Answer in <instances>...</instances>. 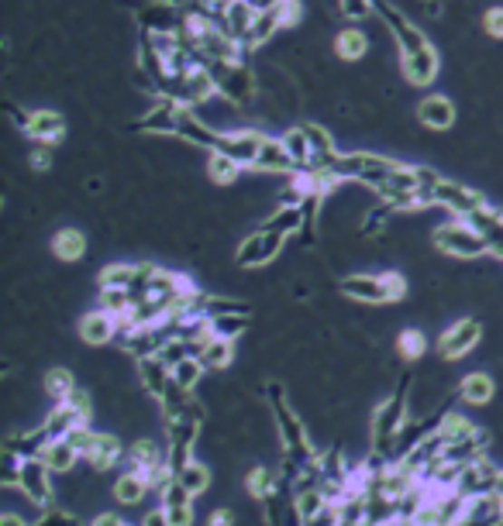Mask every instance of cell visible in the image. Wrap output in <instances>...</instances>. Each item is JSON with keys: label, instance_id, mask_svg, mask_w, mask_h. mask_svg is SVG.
<instances>
[{"label": "cell", "instance_id": "obj_57", "mask_svg": "<svg viewBox=\"0 0 503 526\" xmlns=\"http://www.w3.org/2000/svg\"><path fill=\"white\" fill-rule=\"evenodd\" d=\"M139 526H173V523H169V512H166V506L159 502L156 510H149L145 516H141Z\"/></svg>", "mask_w": 503, "mask_h": 526}, {"label": "cell", "instance_id": "obj_40", "mask_svg": "<svg viewBox=\"0 0 503 526\" xmlns=\"http://www.w3.org/2000/svg\"><path fill=\"white\" fill-rule=\"evenodd\" d=\"M176 478L183 482V489L197 499V495H204L210 489V468L204 464V461H187L179 472H176Z\"/></svg>", "mask_w": 503, "mask_h": 526}, {"label": "cell", "instance_id": "obj_21", "mask_svg": "<svg viewBox=\"0 0 503 526\" xmlns=\"http://www.w3.org/2000/svg\"><path fill=\"white\" fill-rule=\"evenodd\" d=\"M176 138L179 141H187V145H193V148H204V152H214L218 148V138H221V131H214L208 120L200 118L193 107H187L183 110V118H179V128H176Z\"/></svg>", "mask_w": 503, "mask_h": 526}, {"label": "cell", "instance_id": "obj_19", "mask_svg": "<svg viewBox=\"0 0 503 526\" xmlns=\"http://www.w3.org/2000/svg\"><path fill=\"white\" fill-rule=\"evenodd\" d=\"M21 131L38 145H55L66 138V118L59 110H32Z\"/></svg>", "mask_w": 503, "mask_h": 526}, {"label": "cell", "instance_id": "obj_18", "mask_svg": "<svg viewBox=\"0 0 503 526\" xmlns=\"http://www.w3.org/2000/svg\"><path fill=\"white\" fill-rule=\"evenodd\" d=\"M459 118L455 103L445 93H428L424 100L417 103V124H424L428 131H449L451 124Z\"/></svg>", "mask_w": 503, "mask_h": 526}, {"label": "cell", "instance_id": "obj_52", "mask_svg": "<svg viewBox=\"0 0 503 526\" xmlns=\"http://www.w3.org/2000/svg\"><path fill=\"white\" fill-rule=\"evenodd\" d=\"M483 32L493 38V42H503V7H489L483 14Z\"/></svg>", "mask_w": 503, "mask_h": 526}, {"label": "cell", "instance_id": "obj_48", "mask_svg": "<svg viewBox=\"0 0 503 526\" xmlns=\"http://www.w3.org/2000/svg\"><path fill=\"white\" fill-rule=\"evenodd\" d=\"M334 4H338V14L352 21V24H359V21L376 14V0H334Z\"/></svg>", "mask_w": 503, "mask_h": 526}, {"label": "cell", "instance_id": "obj_10", "mask_svg": "<svg viewBox=\"0 0 503 526\" xmlns=\"http://www.w3.org/2000/svg\"><path fill=\"white\" fill-rule=\"evenodd\" d=\"M53 468L45 464L42 458H28L21 464V478H18V489L24 493V499L38 506V510H49L55 499V482H53Z\"/></svg>", "mask_w": 503, "mask_h": 526}, {"label": "cell", "instance_id": "obj_31", "mask_svg": "<svg viewBox=\"0 0 503 526\" xmlns=\"http://www.w3.org/2000/svg\"><path fill=\"white\" fill-rule=\"evenodd\" d=\"M466 221H472L479 227V234H483L486 244H489V255L503 258V210L500 206L486 204L483 210H476V214L466 217Z\"/></svg>", "mask_w": 503, "mask_h": 526}, {"label": "cell", "instance_id": "obj_53", "mask_svg": "<svg viewBox=\"0 0 503 526\" xmlns=\"http://www.w3.org/2000/svg\"><path fill=\"white\" fill-rule=\"evenodd\" d=\"M53 145H35L32 152H28V166L38 172H45V169H53Z\"/></svg>", "mask_w": 503, "mask_h": 526}, {"label": "cell", "instance_id": "obj_17", "mask_svg": "<svg viewBox=\"0 0 503 526\" xmlns=\"http://www.w3.org/2000/svg\"><path fill=\"white\" fill-rule=\"evenodd\" d=\"M118 330H121V320L114 317V313H107V310H90L83 313V320H80V338L83 344L90 348H104V344H114L118 340Z\"/></svg>", "mask_w": 503, "mask_h": 526}, {"label": "cell", "instance_id": "obj_59", "mask_svg": "<svg viewBox=\"0 0 503 526\" xmlns=\"http://www.w3.org/2000/svg\"><path fill=\"white\" fill-rule=\"evenodd\" d=\"M0 526H32V523H24L18 512H4V516H0Z\"/></svg>", "mask_w": 503, "mask_h": 526}, {"label": "cell", "instance_id": "obj_38", "mask_svg": "<svg viewBox=\"0 0 503 526\" xmlns=\"http://www.w3.org/2000/svg\"><path fill=\"white\" fill-rule=\"evenodd\" d=\"M80 458H83V454H80L66 437H63V441H49V447L42 451V461L53 468V475H70Z\"/></svg>", "mask_w": 503, "mask_h": 526}, {"label": "cell", "instance_id": "obj_45", "mask_svg": "<svg viewBox=\"0 0 503 526\" xmlns=\"http://www.w3.org/2000/svg\"><path fill=\"white\" fill-rule=\"evenodd\" d=\"M397 351L403 361H417V358H424V351H428V338H424V330H414V327L400 330Z\"/></svg>", "mask_w": 503, "mask_h": 526}, {"label": "cell", "instance_id": "obj_47", "mask_svg": "<svg viewBox=\"0 0 503 526\" xmlns=\"http://www.w3.org/2000/svg\"><path fill=\"white\" fill-rule=\"evenodd\" d=\"M393 210H397V206H393V204H386V200H380V204L372 206V210H369V214H365V217H363V224H359V227H363V234H365V238H372V234H380L382 227H386V221H390V214H393Z\"/></svg>", "mask_w": 503, "mask_h": 526}, {"label": "cell", "instance_id": "obj_36", "mask_svg": "<svg viewBox=\"0 0 503 526\" xmlns=\"http://www.w3.org/2000/svg\"><path fill=\"white\" fill-rule=\"evenodd\" d=\"M365 52H369V34L359 24H348L334 34V55L345 59V62H359Z\"/></svg>", "mask_w": 503, "mask_h": 526}, {"label": "cell", "instance_id": "obj_34", "mask_svg": "<svg viewBox=\"0 0 503 526\" xmlns=\"http://www.w3.org/2000/svg\"><path fill=\"white\" fill-rule=\"evenodd\" d=\"M266 231H276V234H300L304 231V204H279L266 221H262Z\"/></svg>", "mask_w": 503, "mask_h": 526}, {"label": "cell", "instance_id": "obj_28", "mask_svg": "<svg viewBox=\"0 0 503 526\" xmlns=\"http://www.w3.org/2000/svg\"><path fill=\"white\" fill-rule=\"evenodd\" d=\"M166 461V447L152 437H141V441H131L128 444V451H124V464L128 468H135L141 475H149L152 468H159Z\"/></svg>", "mask_w": 503, "mask_h": 526}, {"label": "cell", "instance_id": "obj_11", "mask_svg": "<svg viewBox=\"0 0 503 526\" xmlns=\"http://www.w3.org/2000/svg\"><path fill=\"white\" fill-rule=\"evenodd\" d=\"M283 244H286V234H276V231L259 227V231H252V234L238 244L235 262H238L242 269H262V265H269V262L283 252Z\"/></svg>", "mask_w": 503, "mask_h": 526}, {"label": "cell", "instance_id": "obj_49", "mask_svg": "<svg viewBox=\"0 0 503 526\" xmlns=\"http://www.w3.org/2000/svg\"><path fill=\"white\" fill-rule=\"evenodd\" d=\"M32 526H83V520L73 510H45Z\"/></svg>", "mask_w": 503, "mask_h": 526}, {"label": "cell", "instance_id": "obj_56", "mask_svg": "<svg viewBox=\"0 0 503 526\" xmlns=\"http://www.w3.org/2000/svg\"><path fill=\"white\" fill-rule=\"evenodd\" d=\"M238 523V516H235V510L231 506H218V510L210 512L208 526H235Z\"/></svg>", "mask_w": 503, "mask_h": 526}, {"label": "cell", "instance_id": "obj_14", "mask_svg": "<svg viewBox=\"0 0 503 526\" xmlns=\"http://www.w3.org/2000/svg\"><path fill=\"white\" fill-rule=\"evenodd\" d=\"M183 103L173 100V97H159L149 110H145V118L139 120V131L145 135H173L176 138V128H179V118H183Z\"/></svg>", "mask_w": 503, "mask_h": 526}, {"label": "cell", "instance_id": "obj_26", "mask_svg": "<svg viewBox=\"0 0 503 526\" xmlns=\"http://www.w3.org/2000/svg\"><path fill=\"white\" fill-rule=\"evenodd\" d=\"M493 396H497V382L489 372H469L455 392V399L466 406H486V403H493Z\"/></svg>", "mask_w": 503, "mask_h": 526}, {"label": "cell", "instance_id": "obj_63", "mask_svg": "<svg viewBox=\"0 0 503 526\" xmlns=\"http://www.w3.org/2000/svg\"><path fill=\"white\" fill-rule=\"evenodd\" d=\"M128 526H131V523H128Z\"/></svg>", "mask_w": 503, "mask_h": 526}, {"label": "cell", "instance_id": "obj_58", "mask_svg": "<svg viewBox=\"0 0 503 526\" xmlns=\"http://www.w3.org/2000/svg\"><path fill=\"white\" fill-rule=\"evenodd\" d=\"M90 526H128V523H124V520L118 516V512L104 510V512H97V516L90 520Z\"/></svg>", "mask_w": 503, "mask_h": 526}, {"label": "cell", "instance_id": "obj_46", "mask_svg": "<svg viewBox=\"0 0 503 526\" xmlns=\"http://www.w3.org/2000/svg\"><path fill=\"white\" fill-rule=\"evenodd\" d=\"M479 424H472L469 416H462V413H455V409H445V416H441V437L445 441H459V437H466V434H472Z\"/></svg>", "mask_w": 503, "mask_h": 526}, {"label": "cell", "instance_id": "obj_16", "mask_svg": "<svg viewBox=\"0 0 503 526\" xmlns=\"http://www.w3.org/2000/svg\"><path fill=\"white\" fill-rule=\"evenodd\" d=\"M497 475H500V468L489 461V454L479 461H472L462 468V475H459V485H455V493H462L466 499H476V495H489L493 493V485H497Z\"/></svg>", "mask_w": 503, "mask_h": 526}, {"label": "cell", "instance_id": "obj_43", "mask_svg": "<svg viewBox=\"0 0 503 526\" xmlns=\"http://www.w3.org/2000/svg\"><path fill=\"white\" fill-rule=\"evenodd\" d=\"M248 330V313H227V317H214L210 320V334L214 338L238 340Z\"/></svg>", "mask_w": 503, "mask_h": 526}, {"label": "cell", "instance_id": "obj_27", "mask_svg": "<svg viewBox=\"0 0 503 526\" xmlns=\"http://www.w3.org/2000/svg\"><path fill=\"white\" fill-rule=\"evenodd\" d=\"M49 430L45 426H32V430H18V434H11L7 441H4V451L7 454H18L21 461L28 458H42V451L49 447Z\"/></svg>", "mask_w": 503, "mask_h": 526}, {"label": "cell", "instance_id": "obj_1", "mask_svg": "<svg viewBox=\"0 0 503 526\" xmlns=\"http://www.w3.org/2000/svg\"><path fill=\"white\" fill-rule=\"evenodd\" d=\"M411 386H414V372H403L397 382V389L382 399L372 424H369V451L380 458L393 461V447H397V434L411 420Z\"/></svg>", "mask_w": 503, "mask_h": 526}, {"label": "cell", "instance_id": "obj_20", "mask_svg": "<svg viewBox=\"0 0 503 526\" xmlns=\"http://www.w3.org/2000/svg\"><path fill=\"white\" fill-rule=\"evenodd\" d=\"M486 447H489V434H486L483 426H476V430L466 434V437L445 444L441 461H449V464H462V468H466V464H472V461L486 458Z\"/></svg>", "mask_w": 503, "mask_h": 526}, {"label": "cell", "instance_id": "obj_30", "mask_svg": "<svg viewBox=\"0 0 503 526\" xmlns=\"http://www.w3.org/2000/svg\"><path fill=\"white\" fill-rule=\"evenodd\" d=\"M256 169L259 172H276V176H294L296 172V162L294 155L286 152V145H283V138H269L262 141V152H259V162H256Z\"/></svg>", "mask_w": 503, "mask_h": 526}, {"label": "cell", "instance_id": "obj_61", "mask_svg": "<svg viewBox=\"0 0 503 526\" xmlns=\"http://www.w3.org/2000/svg\"><path fill=\"white\" fill-rule=\"evenodd\" d=\"M159 4H173V7H190L193 0H159Z\"/></svg>", "mask_w": 503, "mask_h": 526}, {"label": "cell", "instance_id": "obj_51", "mask_svg": "<svg viewBox=\"0 0 503 526\" xmlns=\"http://www.w3.org/2000/svg\"><path fill=\"white\" fill-rule=\"evenodd\" d=\"M276 11H279L283 28H294V24H300V21H304V0H279Z\"/></svg>", "mask_w": 503, "mask_h": 526}, {"label": "cell", "instance_id": "obj_12", "mask_svg": "<svg viewBox=\"0 0 503 526\" xmlns=\"http://www.w3.org/2000/svg\"><path fill=\"white\" fill-rule=\"evenodd\" d=\"M262 141H266V135H262V131H256V128L221 131V138H218V148H214V152L231 155L235 162H242L245 169H256L259 152H262Z\"/></svg>", "mask_w": 503, "mask_h": 526}, {"label": "cell", "instance_id": "obj_8", "mask_svg": "<svg viewBox=\"0 0 503 526\" xmlns=\"http://www.w3.org/2000/svg\"><path fill=\"white\" fill-rule=\"evenodd\" d=\"M489 204L483 193L469 189L466 183H455V179H438L431 189V206L449 210L451 217H472L476 210H483Z\"/></svg>", "mask_w": 503, "mask_h": 526}, {"label": "cell", "instance_id": "obj_23", "mask_svg": "<svg viewBox=\"0 0 503 526\" xmlns=\"http://www.w3.org/2000/svg\"><path fill=\"white\" fill-rule=\"evenodd\" d=\"M139 24H141V32L179 34V28H183V7H173V4H159V0H152V4H149V7L139 14Z\"/></svg>", "mask_w": 503, "mask_h": 526}, {"label": "cell", "instance_id": "obj_54", "mask_svg": "<svg viewBox=\"0 0 503 526\" xmlns=\"http://www.w3.org/2000/svg\"><path fill=\"white\" fill-rule=\"evenodd\" d=\"M169 512V523L173 526H193L197 523V510H193V502H183V506H166Z\"/></svg>", "mask_w": 503, "mask_h": 526}, {"label": "cell", "instance_id": "obj_55", "mask_svg": "<svg viewBox=\"0 0 503 526\" xmlns=\"http://www.w3.org/2000/svg\"><path fill=\"white\" fill-rule=\"evenodd\" d=\"M304 526H342V512H338V502H331L324 510L311 516V520H304Z\"/></svg>", "mask_w": 503, "mask_h": 526}, {"label": "cell", "instance_id": "obj_22", "mask_svg": "<svg viewBox=\"0 0 503 526\" xmlns=\"http://www.w3.org/2000/svg\"><path fill=\"white\" fill-rule=\"evenodd\" d=\"M256 14H259V7H256L252 0H227L214 21H218L227 34H235V38L242 42L245 34H248V28H252V21H256Z\"/></svg>", "mask_w": 503, "mask_h": 526}, {"label": "cell", "instance_id": "obj_42", "mask_svg": "<svg viewBox=\"0 0 503 526\" xmlns=\"http://www.w3.org/2000/svg\"><path fill=\"white\" fill-rule=\"evenodd\" d=\"M204 361L200 358L193 355V358H183L179 365H173V382L179 386V389H187V392H193L197 386H200V378H204Z\"/></svg>", "mask_w": 503, "mask_h": 526}, {"label": "cell", "instance_id": "obj_4", "mask_svg": "<svg viewBox=\"0 0 503 526\" xmlns=\"http://www.w3.org/2000/svg\"><path fill=\"white\" fill-rule=\"evenodd\" d=\"M434 248L441 255L459 258V262H476V258L489 255V244L479 234V227L466 217H451V221L434 227Z\"/></svg>", "mask_w": 503, "mask_h": 526}, {"label": "cell", "instance_id": "obj_6", "mask_svg": "<svg viewBox=\"0 0 503 526\" xmlns=\"http://www.w3.org/2000/svg\"><path fill=\"white\" fill-rule=\"evenodd\" d=\"M210 76L218 83V93L231 103H252L256 97V72L245 66V62H208Z\"/></svg>", "mask_w": 503, "mask_h": 526}, {"label": "cell", "instance_id": "obj_25", "mask_svg": "<svg viewBox=\"0 0 503 526\" xmlns=\"http://www.w3.org/2000/svg\"><path fill=\"white\" fill-rule=\"evenodd\" d=\"M459 526H503V499L493 493L469 499L466 516Z\"/></svg>", "mask_w": 503, "mask_h": 526}, {"label": "cell", "instance_id": "obj_9", "mask_svg": "<svg viewBox=\"0 0 503 526\" xmlns=\"http://www.w3.org/2000/svg\"><path fill=\"white\" fill-rule=\"evenodd\" d=\"M162 97H173V100H179L183 107H204V103H210L214 97H218V83H214V76H210L208 62H200L197 69H190L187 76H179Z\"/></svg>", "mask_w": 503, "mask_h": 526}, {"label": "cell", "instance_id": "obj_35", "mask_svg": "<svg viewBox=\"0 0 503 526\" xmlns=\"http://www.w3.org/2000/svg\"><path fill=\"white\" fill-rule=\"evenodd\" d=\"M53 255L59 258V262H66V265L80 262V258L87 255V234L76 231V227H63V231H55Z\"/></svg>", "mask_w": 503, "mask_h": 526}, {"label": "cell", "instance_id": "obj_5", "mask_svg": "<svg viewBox=\"0 0 503 526\" xmlns=\"http://www.w3.org/2000/svg\"><path fill=\"white\" fill-rule=\"evenodd\" d=\"M479 340H483V323L476 320V317H462V320L449 323V327L438 334L434 351H438L441 361H459V358L472 355V351L479 348Z\"/></svg>", "mask_w": 503, "mask_h": 526}, {"label": "cell", "instance_id": "obj_33", "mask_svg": "<svg viewBox=\"0 0 503 526\" xmlns=\"http://www.w3.org/2000/svg\"><path fill=\"white\" fill-rule=\"evenodd\" d=\"M279 28H283V21H279L276 7H266V11H259V14H256V21H252V28H248V34L242 38L245 52L262 49L266 42H273Z\"/></svg>", "mask_w": 503, "mask_h": 526}, {"label": "cell", "instance_id": "obj_39", "mask_svg": "<svg viewBox=\"0 0 503 526\" xmlns=\"http://www.w3.org/2000/svg\"><path fill=\"white\" fill-rule=\"evenodd\" d=\"M242 169L245 166L242 162H235L231 155L210 152V158H208V172L218 186H231V183H238V179H242Z\"/></svg>", "mask_w": 503, "mask_h": 526}, {"label": "cell", "instance_id": "obj_41", "mask_svg": "<svg viewBox=\"0 0 503 526\" xmlns=\"http://www.w3.org/2000/svg\"><path fill=\"white\" fill-rule=\"evenodd\" d=\"M42 386H45V396H49V399H55V403L70 399L73 392L80 389L70 368H49V372H45V382H42Z\"/></svg>", "mask_w": 503, "mask_h": 526}, {"label": "cell", "instance_id": "obj_3", "mask_svg": "<svg viewBox=\"0 0 503 526\" xmlns=\"http://www.w3.org/2000/svg\"><path fill=\"white\" fill-rule=\"evenodd\" d=\"M338 289L345 292L348 300H359V303H369V306H382V303H397L407 296V279L400 272H355V275H345Z\"/></svg>", "mask_w": 503, "mask_h": 526}, {"label": "cell", "instance_id": "obj_44", "mask_svg": "<svg viewBox=\"0 0 503 526\" xmlns=\"http://www.w3.org/2000/svg\"><path fill=\"white\" fill-rule=\"evenodd\" d=\"M283 145H286V152L294 155L296 169H307V166H311V141H307V135H304V128H300V124L290 128V131L283 135Z\"/></svg>", "mask_w": 503, "mask_h": 526}, {"label": "cell", "instance_id": "obj_24", "mask_svg": "<svg viewBox=\"0 0 503 526\" xmlns=\"http://www.w3.org/2000/svg\"><path fill=\"white\" fill-rule=\"evenodd\" d=\"M149 493H152L149 478L141 475V472H135V468H124L121 475L111 482V495H114L118 506H139Z\"/></svg>", "mask_w": 503, "mask_h": 526}, {"label": "cell", "instance_id": "obj_15", "mask_svg": "<svg viewBox=\"0 0 503 526\" xmlns=\"http://www.w3.org/2000/svg\"><path fill=\"white\" fill-rule=\"evenodd\" d=\"M124 451H128V447H124L114 434L93 430V441H90V447L83 451V461H87L97 475H107L111 468H118V464L124 461Z\"/></svg>", "mask_w": 503, "mask_h": 526}, {"label": "cell", "instance_id": "obj_32", "mask_svg": "<svg viewBox=\"0 0 503 526\" xmlns=\"http://www.w3.org/2000/svg\"><path fill=\"white\" fill-rule=\"evenodd\" d=\"M403 62V76H407V83L414 86H431L438 80V72H441V55L434 52V45L428 52H421L414 59H400Z\"/></svg>", "mask_w": 503, "mask_h": 526}, {"label": "cell", "instance_id": "obj_62", "mask_svg": "<svg viewBox=\"0 0 503 526\" xmlns=\"http://www.w3.org/2000/svg\"><path fill=\"white\" fill-rule=\"evenodd\" d=\"M376 4H380V0H376Z\"/></svg>", "mask_w": 503, "mask_h": 526}, {"label": "cell", "instance_id": "obj_60", "mask_svg": "<svg viewBox=\"0 0 503 526\" xmlns=\"http://www.w3.org/2000/svg\"><path fill=\"white\" fill-rule=\"evenodd\" d=\"M493 495H500V499H503V468H500V475H497V485H493Z\"/></svg>", "mask_w": 503, "mask_h": 526}, {"label": "cell", "instance_id": "obj_37", "mask_svg": "<svg viewBox=\"0 0 503 526\" xmlns=\"http://www.w3.org/2000/svg\"><path fill=\"white\" fill-rule=\"evenodd\" d=\"M200 361H204L208 372H225V368H231V361H235V340L208 338L204 348H200Z\"/></svg>", "mask_w": 503, "mask_h": 526}, {"label": "cell", "instance_id": "obj_7", "mask_svg": "<svg viewBox=\"0 0 503 526\" xmlns=\"http://www.w3.org/2000/svg\"><path fill=\"white\" fill-rule=\"evenodd\" d=\"M90 396L83 389H76L70 399H63V403H55L49 409V416L42 420V426L49 430V437L53 441H63V437H70L76 426L90 424Z\"/></svg>", "mask_w": 503, "mask_h": 526}, {"label": "cell", "instance_id": "obj_13", "mask_svg": "<svg viewBox=\"0 0 503 526\" xmlns=\"http://www.w3.org/2000/svg\"><path fill=\"white\" fill-rule=\"evenodd\" d=\"M135 372H139V386L149 399L162 403L169 389H173V368L162 361V355H149L135 361Z\"/></svg>", "mask_w": 503, "mask_h": 526}, {"label": "cell", "instance_id": "obj_29", "mask_svg": "<svg viewBox=\"0 0 503 526\" xmlns=\"http://www.w3.org/2000/svg\"><path fill=\"white\" fill-rule=\"evenodd\" d=\"M283 489H290V482L279 475V472H273V468H266V464L252 468V472L245 475V493L252 495L256 502H266V499L279 495Z\"/></svg>", "mask_w": 503, "mask_h": 526}, {"label": "cell", "instance_id": "obj_2", "mask_svg": "<svg viewBox=\"0 0 503 526\" xmlns=\"http://www.w3.org/2000/svg\"><path fill=\"white\" fill-rule=\"evenodd\" d=\"M266 396H269V406H273V424H276V437L283 444V454L294 464H300V468H314L317 447L311 444V434H307V426L300 420V413L290 406L283 382H269Z\"/></svg>", "mask_w": 503, "mask_h": 526}, {"label": "cell", "instance_id": "obj_50", "mask_svg": "<svg viewBox=\"0 0 503 526\" xmlns=\"http://www.w3.org/2000/svg\"><path fill=\"white\" fill-rule=\"evenodd\" d=\"M159 502H162V506H183V502H193V495L183 489V482H179V478H173V482L159 493Z\"/></svg>", "mask_w": 503, "mask_h": 526}]
</instances>
